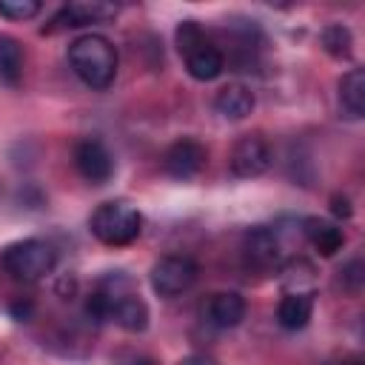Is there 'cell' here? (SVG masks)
I'll list each match as a JSON object with an SVG mask.
<instances>
[{
  "mask_svg": "<svg viewBox=\"0 0 365 365\" xmlns=\"http://www.w3.org/2000/svg\"><path fill=\"white\" fill-rule=\"evenodd\" d=\"M74 74L91 88H108L117 77V48L103 34H83L68 46Z\"/></svg>",
  "mask_w": 365,
  "mask_h": 365,
  "instance_id": "1",
  "label": "cell"
},
{
  "mask_svg": "<svg viewBox=\"0 0 365 365\" xmlns=\"http://www.w3.org/2000/svg\"><path fill=\"white\" fill-rule=\"evenodd\" d=\"M91 234L106 242V245H128L140 237V225H143V217L134 205H128L125 200H111V202H103L91 220Z\"/></svg>",
  "mask_w": 365,
  "mask_h": 365,
  "instance_id": "2",
  "label": "cell"
},
{
  "mask_svg": "<svg viewBox=\"0 0 365 365\" xmlns=\"http://www.w3.org/2000/svg\"><path fill=\"white\" fill-rule=\"evenodd\" d=\"M54 262L57 254L46 240H20L3 251V268L20 282H37L51 274Z\"/></svg>",
  "mask_w": 365,
  "mask_h": 365,
  "instance_id": "3",
  "label": "cell"
},
{
  "mask_svg": "<svg viewBox=\"0 0 365 365\" xmlns=\"http://www.w3.org/2000/svg\"><path fill=\"white\" fill-rule=\"evenodd\" d=\"M197 262L185 254H168L163 259L154 262L151 268V288L160 297H177L182 291H188L197 279Z\"/></svg>",
  "mask_w": 365,
  "mask_h": 365,
  "instance_id": "4",
  "label": "cell"
},
{
  "mask_svg": "<svg viewBox=\"0 0 365 365\" xmlns=\"http://www.w3.org/2000/svg\"><path fill=\"white\" fill-rule=\"evenodd\" d=\"M271 160H274V154H271L268 140H265L262 134H245V137L237 140L228 165H231V171H234L237 177L251 180V177L265 174V171L271 168Z\"/></svg>",
  "mask_w": 365,
  "mask_h": 365,
  "instance_id": "5",
  "label": "cell"
},
{
  "mask_svg": "<svg viewBox=\"0 0 365 365\" xmlns=\"http://www.w3.org/2000/svg\"><path fill=\"white\" fill-rule=\"evenodd\" d=\"M74 165L83 174V180H88L94 185L108 182L111 174H114V157H111V151L100 140H94V137H86V140H80L74 145Z\"/></svg>",
  "mask_w": 365,
  "mask_h": 365,
  "instance_id": "6",
  "label": "cell"
},
{
  "mask_svg": "<svg viewBox=\"0 0 365 365\" xmlns=\"http://www.w3.org/2000/svg\"><path fill=\"white\" fill-rule=\"evenodd\" d=\"M205 157H208V151H205L202 143H197L191 137H182L174 145H168V151L163 157V165H165V174L168 177H174V180H191L205 165Z\"/></svg>",
  "mask_w": 365,
  "mask_h": 365,
  "instance_id": "7",
  "label": "cell"
},
{
  "mask_svg": "<svg viewBox=\"0 0 365 365\" xmlns=\"http://www.w3.org/2000/svg\"><path fill=\"white\" fill-rule=\"evenodd\" d=\"M242 254L251 268L257 271H271L279 265V237L277 231L265 225H254L242 237Z\"/></svg>",
  "mask_w": 365,
  "mask_h": 365,
  "instance_id": "8",
  "label": "cell"
},
{
  "mask_svg": "<svg viewBox=\"0 0 365 365\" xmlns=\"http://www.w3.org/2000/svg\"><path fill=\"white\" fill-rule=\"evenodd\" d=\"M103 294L111 297V319L125 331H145L148 328V305L134 291H108L97 285Z\"/></svg>",
  "mask_w": 365,
  "mask_h": 365,
  "instance_id": "9",
  "label": "cell"
},
{
  "mask_svg": "<svg viewBox=\"0 0 365 365\" xmlns=\"http://www.w3.org/2000/svg\"><path fill=\"white\" fill-rule=\"evenodd\" d=\"M185 68H188V74H191L194 80L208 83V80H214V77L222 74L225 57H222V51H220L217 46H211V43L205 40V43H200L197 48H191V51L185 54Z\"/></svg>",
  "mask_w": 365,
  "mask_h": 365,
  "instance_id": "10",
  "label": "cell"
},
{
  "mask_svg": "<svg viewBox=\"0 0 365 365\" xmlns=\"http://www.w3.org/2000/svg\"><path fill=\"white\" fill-rule=\"evenodd\" d=\"M245 319V299L237 291H220L208 302V322L217 328H237Z\"/></svg>",
  "mask_w": 365,
  "mask_h": 365,
  "instance_id": "11",
  "label": "cell"
},
{
  "mask_svg": "<svg viewBox=\"0 0 365 365\" xmlns=\"http://www.w3.org/2000/svg\"><path fill=\"white\" fill-rule=\"evenodd\" d=\"M214 108L225 120H245L254 111V94H251V88H245L240 83H231V86L217 91Z\"/></svg>",
  "mask_w": 365,
  "mask_h": 365,
  "instance_id": "12",
  "label": "cell"
},
{
  "mask_svg": "<svg viewBox=\"0 0 365 365\" xmlns=\"http://www.w3.org/2000/svg\"><path fill=\"white\" fill-rule=\"evenodd\" d=\"M302 225H305L302 231H305L308 242H311L322 257H334V254L345 245V234H342V228H336V225L328 222V220L311 217V220H305Z\"/></svg>",
  "mask_w": 365,
  "mask_h": 365,
  "instance_id": "13",
  "label": "cell"
},
{
  "mask_svg": "<svg viewBox=\"0 0 365 365\" xmlns=\"http://www.w3.org/2000/svg\"><path fill=\"white\" fill-rule=\"evenodd\" d=\"M117 9L108 6V3H68L57 17L54 23L60 26H68V29H77V26H88V23H100V20H108L114 17Z\"/></svg>",
  "mask_w": 365,
  "mask_h": 365,
  "instance_id": "14",
  "label": "cell"
},
{
  "mask_svg": "<svg viewBox=\"0 0 365 365\" xmlns=\"http://www.w3.org/2000/svg\"><path fill=\"white\" fill-rule=\"evenodd\" d=\"M311 311H314V299H311V294H285V297L279 299L277 319H279L282 328H288V331H299V328L308 325Z\"/></svg>",
  "mask_w": 365,
  "mask_h": 365,
  "instance_id": "15",
  "label": "cell"
},
{
  "mask_svg": "<svg viewBox=\"0 0 365 365\" xmlns=\"http://www.w3.org/2000/svg\"><path fill=\"white\" fill-rule=\"evenodd\" d=\"M339 103L348 111V117L365 114V71L362 68H351L339 80Z\"/></svg>",
  "mask_w": 365,
  "mask_h": 365,
  "instance_id": "16",
  "label": "cell"
},
{
  "mask_svg": "<svg viewBox=\"0 0 365 365\" xmlns=\"http://www.w3.org/2000/svg\"><path fill=\"white\" fill-rule=\"evenodd\" d=\"M20 74H23V51L17 46V40L0 37V80L6 86H17Z\"/></svg>",
  "mask_w": 365,
  "mask_h": 365,
  "instance_id": "17",
  "label": "cell"
},
{
  "mask_svg": "<svg viewBox=\"0 0 365 365\" xmlns=\"http://www.w3.org/2000/svg\"><path fill=\"white\" fill-rule=\"evenodd\" d=\"M351 46H354V37H351V31H348L342 23L325 26V31H322V48H325L331 57H336V60L351 57Z\"/></svg>",
  "mask_w": 365,
  "mask_h": 365,
  "instance_id": "18",
  "label": "cell"
},
{
  "mask_svg": "<svg viewBox=\"0 0 365 365\" xmlns=\"http://www.w3.org/2000/svg\"><path fill=\"white\" fill-rule=\"evenodd\" d=\"M200 43H205V34H202V29H200V23H194V20H182L180 26H177V48H180V54L185 57L191 48H197Z\"/></svg>",
  "mask_w": 365,
  "mask_h": 365,
  "instance_id": "19",
  "label": "cell"
},
{
  "mask_svg": "<svg viewBox=\"0 0 365 365\" xmlns=\"http://www.w3.org/2000/svg\"><path fill=\"white\" fill-rule=\"evenodd\" d=\"M0 14L9 20H29L40 14V3L37 0H0Z\"/></svg>",
  "mask_w": 365,
  "mask_h": 365,
  "instance_id": "20",
  "label": "cell"
},
{
  "mask_svg": "<svg viewBox=\"0 0 365 365\" xmlns=\"http://www.w3.org/2000/svg\"><path fill=\"white\" fill-rule=\"evenodd\" d=\"M331 211L336 214V217H342V220H348L351 217V202H348V197H331Z\"/></svg>",
  "mask_w": 365,
  "mask_h": 365,
  "instance_id": "21",
  "label": "cell"
},
{
  "mask_svg": "<svg viewBox=\"0 0 365 365\" xmlns=\"http://www.w3.org/2000/svg\"><path fill=\"white\" fill-rule=\"evenodd\" d=\"M359 271H362V262H359V259H354V262L345 268V279H348L351 288H359V282H362V274H359Z\"/></svg>",
  "mask_w": 365,
  "mask_h": 365,
  "instance_id": "22",
  "label": "cell"
},
{
  "mask_svg": "<svg viewBox=\"0 0 365 365\" xmlns=\"http://www.w3.org/2000/svg\"><path fill=\"white\" fill-rule=\"evenodd\" d=\"M177 365H217L214 359H208V356H200V354H191V356H185V359H180Z\"/></svg>",
  "mask_w": 365,
  "mask_h": 365,
  "instance_id": "23",
  "label": "cell"
},
{
  "mask_svg": "<svg viewBox=\"0 0 365 365\" xmlns=\"http://www.w3.org/2000/svg\"><path fill=\"white\" fill-rule=\"evenodd\" d=\"M131 365H154V362H151V359H145V356H137Z\"/></svg>",
  "mask_w": 365,
  "mask_h": 365,
  "instance_id": "24",
  "label": "cell"
}]
</instances>
